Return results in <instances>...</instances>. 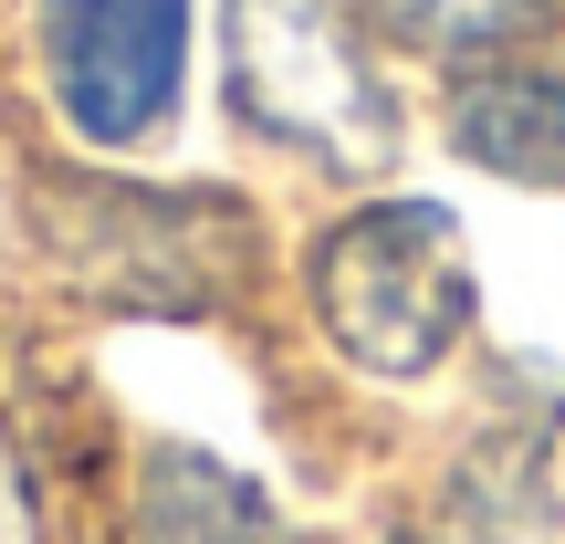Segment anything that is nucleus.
Here are the masks:
<instances>
[{"mask_svg":"<svg viewBox=\"0 0 565 544\" xmlns=\"http://www.w3.org/2000/svg\"><path fill=\"white\" fill-rule=\"evenodd\" d=\"M303 314L335 345V366L377 387H419L482 324V282L471 242L440 200H356L315 231L303 252Z\"/></svg>","mask_w":565,"mask_h":544,"instance_id":"obj_1","label":"nucleus"},{"mask_svg":"<svg viewBox=\"0 0 565 544\" xmlns=\"http://www.w3.org/2000/svg\"><path fill=\"white\" fill-rule=\"evenodd\" d=\"M42 231L74 294L126 303V314H221L263 273V221L231 189H126L74 179L42 189Z\"/></svg>","mask_w":565,"mask_h":544,"instance_id":"obj_2","label":"nucleus"},{"mask_svg":"<svg viewBox=\"0 0 565 544\" xmlns=\"http://www.w3.org/2000/svg\"><path fill=\"white\" fill-rule=\"evenodd\" d=\"M221 53L252 137L294 147L335 179H356L398 147L387 53L356 21V0H221Z\"/></svg>","mask_w":565,"mask_h":544,"instance_id":"obj_3","label":"nucleus"},{"mask_svg":"<svg viewBox=\"0 0 565 544\" xmlns=\"http://www.w3.org/2000/svg\"><path fill=\"white\" fill-rule=\"evenodd\" d=\"M189 32H200V0H32L42 95L95 158L168 137L189 95Z\"/></svg>","mask_w":565,"mask_h":544,"instance_id":"obj_4","label":"nucleus"},{"mask_svg":"<svg viewBox=\"0 0 565 544\" xmlns=\"http://www.w3.org/2000/svg\"><path fill=\"white\" fill-rule=\"evenodd\" d=\"M440 137L503 189H565V32L440 74Z\"/></svg>","mask_w":565,"mask_h":544,"instance_id":"obj_5","label":"nucleus"},{"mask_svg":"<svg viewBox=\"0 0 565 544\" xmlns=\"http://www.w3.org/2000/svg\"><path fill=\"white\" fill-rule=\"evenodd\" d=\"M356 21L377 32V53L429 63V74H471L492 53L565 32V0H356Z\"/></svg>","mask_w":565,"mask_h":544,"instance_id":"obj_6","label":"nucleus"},{"mask_svg":"<svg viewBox=\"0 0 565 544\" xmlns=\"http://www.w3.org/2000/svg\"><path fill=\"white\" fill-rule=\"evenodd\" d=\"M137 544H294V534L210 450H158L147 482H137Z\"/></svg>","mask_w":565,"mask_h":544,"instance_id":"obj_7","label":"nucleus"},{"mask_svg":"<svg viewBox=\"0 0 565 544\" xmlns=\"http://www.w3.org/2000/svg\"><path fill=\"white\" fill-rule=\"evenodd\" d=\"M387 544H492V534H387Z\"/></svg>","mask_w":565,"mask_h":544,"instance_id":"obj_8","label":"nucleus"}]
</instances>
